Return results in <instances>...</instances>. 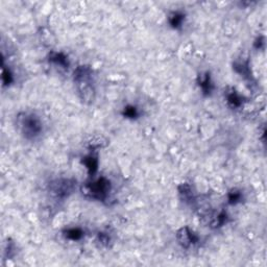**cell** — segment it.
<instances>
[{
	"mask_svg": "<svg viewBox=\"0 0 267 267\" xmlns=\"http://www.w3.org/2000/svg\"><path fill=\"white\" fill-rule=\"evenodd\" d=\"M16 127L20 135L28 141L35 142L45 133L42 117L33 111H23L16 116Z\"/></svg>",
	"mask_w": 267,
	"mask_h": 267,
	"instance_id": "6da1fadb",
	"label": "cell"
},
{
	"mask_svg": "<svg viewBox=\"0 0 267 267\" xmlns=\"http://www.w3.org/2000/svg\"><path fill=\"white\" fill-rule=\"evenodd\" d=\"M16 255H17V246L15 242L9 240L5 247L4 257H5V259L9 260V259H13Z\"/></svg>",
	"mask_w": 267,
	"mask_h": 267,
	"instance_id": "ac0fdd59",
	"label": "cell"
},
{
	"mask_svg": "<svg viewBox=\"0 0 267 267\" xmlns=\"http://www.w3.org/2000/svg\"><path fill=\"white\" fill-rule=\"evenodd\" d=\"M74 82L80 100L86 105H91L96 97L93 69L87 65L78 66L74 71Z\"/></svg>",
	"mask_w": 267,
	"mask_h": 267,
	"instance_id": "7a4b0ae2",
	"label": "cell"
},
{
	"mask_svg": "<svg viewBox=\"0 0 267 267\" xmlns=\"http://www.w3.org/2000/svg\"><path fill=\"white\" fill-rule=\"evenodd\" d=\"M97 242L104 247V248H110V246L113 244V235L109 230L101 231L97 234Z\"/></svg>",
	"mask_w": 267,
	"mask_h": 267,
	"instance_id": "2e32d148",
	"label": "cell"
},
{
	"mask_svg": "<svg viewBox=\"0 0 267 267\" xmlns=\"http://www.w3.org/2000/svg\"><path fill=\"white\" fill-rule=\"evenodd\" d=\"M91 153L83 157L82 159V164L85 166L88 172V176L90 179L94 178L99 172V166H100V160H99V155L95 154V151L90 150Z\"/></svg>",
	"mask_w": 267,
	"mask_h": 267,
	"instance_id": "9c48e42d",
	"label": "cell"
},
{
	"mask_svg": "<svg viewBox=\"0 0 267 267\" xmlns=\"http://www.w3.org/2000/svg\"><path fill=\"white\" fill-rule=\"evenodd\" d=\"M225 100L227 106L231 110H239L241 108H244L245 104L247 103L246 97L242 94H240L233 87H228L227 90H225Z\"/></svg>",
	"mask_w": 267,
	"mask_h": 267,
	"instance_id": "8992f818",
	"label": "cell"
},
{
	"mask_svg": "<svg viewBox=\"0 0 267 267\" xmlns=\"http://www.w3.org/2000/svg\"><path fill=\"white\" fill-rule=\"evenodd\" d=\"M15 82V75L10 67L6 65V63H3V85L11 86Z\"/></svg>",
	"mask_w": 267,
	"mask_h": 267,
	"instance_id": "e0dca14e",
	"label": "cell"
},
{
	"mask_svg": "<svg viewBox=\"0 0 267 267\" xmlns=\"http://www.w3.org/2000/svg\"><path fill=\"white\" fill-rule=\"evenodd\" d=\"M176 239L180 247L184 250H192L197 248L202 241L199 234L189 227L181 228L176 234Z\"/></svg>",
	"mask_w": 267,
	"mask_h": 267,
	"instance_id": "5b68a950",
	"label": "cell"
},
{
	"mask_svg": "<svg viewBox=\"0 0 267 267\" xmlns=\"http://www.w3.org/2000/svg\"><path fill=\"white\" fill-rule=\"evenodd\" d=\"M63 237L71 242H79L85 238L86 232L82 227H68L62 231Z\"/></svg>",
	"mask_w": 267,
	"mask_h": 267,
	"instance_id": "4fadbf2b",
	"label": "cell"
},
{
	"mask_svg": "<svg viewBox=\"0 0 267 267\" xmlns=\"http://www.w3.org/2000/svg\"><path fill=\"white\" fill-rule=\"evenodd\" d=\"M245 200V193L240 189H232L227 194V203L230 206H236L241 204L242 201Z\"/></svg>",
	"mask_w": 267,
	"mask_h": 267,
	"instance_id": "9a60e30c",
	"label": "cell"
},
{
	"mask_svg": "<svg viewBox=\"0 0 267 267\" xmlns=\"http://www.w3.org/2000/svg\"><path fill=\"white\" fill-rule=\"evenodd\" d=\"M178 193L180 200L189 206H194L198 203L197 191L190 183H182L178 186Z\"/></svg>",
	"mask_w": 267,
	"mask_h": 267,
	"instance_id": "52a82bcc",
	"label": "cell"
},
{
	"mask_svg": "<svg viewBox=\"0 0 267 267\" xmlns=\"http://www.w3.org/2000/svg\"><path fill=\"white\" fill-rule=\"evenodd\" d=\"M186 18H187V16L184 11L176 10V11H172L168 14L167 21H168L169 27H171L172 29H174L176 31H180L184 27V24L186 22Z\"/></svg>",
	"mask_w": 267,
	"mask_h": 267,
	"instance_id": "7c38bea8",
	"label": "cell"
},
{
	"mask_svg": "<svg viewBox=\"0 0 267 267\" xmlns=\"http://www.w3.org/2000/svg\"><path fill=\"white\" fill-rule=\"evenodd\" d=\"M254 47L256 51H264L265 48V37L260 35L254 41Z\"/></svg>",
	"mask_w": 267,
	"mask_h": 267,
	"instance_id": "d6986e66",
	"label": "cell"
},
{
	"mask_svg": "<svg viewBox=\"0 0 267 267\" xmlns=\"http://www.w3.org/2000/svg\"><path fill=\"white\" fill-rule=\"evenodd\" d=\"M197 83L203 95L205 96H211L215 91V84L209 71L201 72V74L198 76Z\"/></svg>",
	"mask_w": 267,
	"mask_h": 267,
	"instance_id": "ba28073f",
	"label": "cell"
},
{
	"mask_svg": "<svg viewBox=\"0 0 267 267\" xmlns=\"http://www.w3.org/2000/svg\"><path fill=\"white\" fill-rule=\"evenodd\" d=\"M47 60H48V63L55 66L58 69L67 70L70 66V61H69L68 56L62 52H56V51L51 52L50 55H48Z\"/></svg>",
	"mask_w": 267,
	"mask_h": 267,
	"instance_id": "30bf717a",
	"label": "cell"
},
{
	"mask_svg": "<svg viewBox=\"0 0 267 267\" xmlns=\"http://www.w3.org/2000/svg\"><path fill=\"white\" fill-rule=\"evenodd\" d=\"M77 189V181L69 178H58L48 184V193L57 202L68 199Z\"/></svg>",
	"mask_w": 267,
	"mask_h": 267,
	"instance_id": "277c9868",
	"label": "cell"
},
{
	"mask_svg": "<svg viewBox=\"0 0 267 267\" xmlns=\"http://www.w3.org/2000/svg\"><path fill=\"white\" fill-rule=\"evenodd\" d=\"M81 191L83 196L88 200L110 205L113 200L114 187L111 180L107 177H94L82 186Z\"/></svg>",
	"mask_w": 267,
	"mask_h": 267,
	"instance_id": "3957f363",
	"label": "cell"
},
{
	"mask_svg": "<svg viewBox=\"0 0 267 267\" xmlns=\"http://www.w3.org/2000/svg\"><path fill=\"white\" fill-rule=\"evenodd\" d=\"M233 69L235 70L236 74H238L241 78H244L245 80L250 81L251 83L254 81L249 60H245V59L236 60L233 63Z\"/></svg>",
	"mask_w": 267,
	"mask_h": 267,
	"instance_id": "8fae6325",
	"label": "cell"
},
{
	"mask_svg": "<svg viewBox=\"0 0 267 267\" xmlns=\"http://www.w3.org/2000/svg\"><path fill=\"white\" fill-rule=\"evenodd\" d=\"M121 115L129 120H137L142 116V111L138 106L128 104L121 110Z\"/></svg>",
	"mask_w": 267,
	"mask_h": 267,
	"instance_id": "5bb4252c",
	"label": "cell"
}]
</instances>
